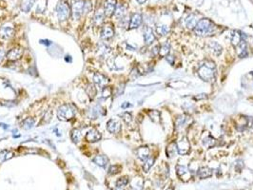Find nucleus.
<instances>
[{
	"label": "nucleus",
	"instance_id": "31",
	"mask_svg": "<svg viewBox=\"0 0 253 190\" xmlns=\"http://www.w3.org/2000/svg\"><path fill=\"white\" fill-rule=\"evenodd\" d=\"M71 136H72V140L73 143H78L81 139V131L77 128H74L72 129Z\"/></svg>",
	"mask_w": 253,
	"mask_h": 190
},
{
	"label": "nucleus",
	"instance_id": "40",
	"mask_svg": "<svg viewBox=\"0 0 253 190\" xmlns=\"http://www.w3.org/2000/svg\"><path fill=\"white\" fill-rule=\"evenodd\" d=\"M98 52H102V55H107V53L110 52V49L106 45H101L99 49H98Z\"/></svg>",
	"mask_w": 253,
	"mask_h": 190
},
{
	"label": "nucleus",
	"instance_id": "17",
	"mask_svg": "<svg viewBox=\"0 0 253 190\" xmlns=\"http://www.w3.org/2000/svg\"><path fill=\"white\" fill-rule=\"evenodd\" d=\"M105 18V12L102 9H98L94 13V17H93V21L96 26H100L103 22H104Z\"/></svg>",
	"mask_w": 253,
	"mask_h": 190
},
{
	"label": "nucleus",
	"instance_id": "52",
	"mask_svg": "<svg viewBox=\"0 0 253 190\" xmlns=\"http://www.w3.org/2000/svg\"><path fill=\"white\" fill-rule=\"evenodd\" d=\"M137 1H138V3H139V4H144L145 2L147 1V0H137Z\"/></svg>",
	"mask_w": 253,
	"mask_h": 190
},
{
	"label": "nucleus",
	"instance_id": "25",
	"mask_svg": "<svg viewBox=\"0 0 253 190\" xmlns=\"http://www.w3.org/2000/svg\"><path fill=\"white\" fill-rule=\"evenodd\" d=\"M185 24L186 26L189 28V29H194V27L197 24V21H196V18L193 15H190L189 17L186 18L185 20Z\"/></svg>",
	"mask_w": 253,
	"mask_h": 190
},
{
	"label": "nucleus",
	"instance_id": "3",
	"mask_svg": "<svg viewBox=\"0 0 253 190\" xmlns=\"http://www.w3.org/2000/svg\"><path fill=\"white\" fill-rule=\"evenodd\" d=\"M56 12H57V16L59 21H66L69 19V17L72 15V10L71 7L69 6V4L66 1H61L58 2L57 7H56Z\"/></svg>",
	"mask_w": 253,
	"mask_h": 190
},
{
	"label": "nucleus",
	"instance_id": "14",
	"mask_svg": "<svg viewBox=\"0 0 253 190\" xmlns=\"http://www.w3.org/2000/svg\"><path fill=\"white\" fill-rule=\"evenodd\" d=\"M114 34V30L111 25H105L101 31V38L102 39H110Z\"/></svg>",
	"mask_w": 253,
	"mask_h": 190
},
{
	"label": "nucleus",
	"instance_id": "19",
	"mask_svg": "<svg viewBox=\"0 0 253 190\" xmlns=\"http://www.w3.org/2000/svg\"><path fill=\"white\" fill-rule=\"evenodd\" d=\"M208 48L209 49L210 52H211L214 55H216V56H219V55L221 54L222 50H223L222 46L220 44H218L217 42H210V43H208Z\"/></svg>",
	"mask_w": 253,
	"mask_h": 190
},
{
	"label": "nucleus",
	"instance_id": "41",
	"mask_svg": "<svg viewBox=\"0 0 253 190\" xmlns=\"http://www.w3.org/2000/svg\"><path fill=\"white\" fill-rule=\"evenodd\" d=\"M92 9V5H91V1L90 0H87L85 2V8H84V13H87L88 12H91Z\"/></svg>",
	"mask_w": 253,
	"mask_h": 190
},
{
	"label": "nucleus",
	"instance_id": "42",
	"mask_svg": "<svg viewBox=\"0 0 253 190\" xmlns=\"http://www.w3.org/2000/svg\"><path fill=\"white\" fill-rule=\"evenodd\" d=\"M186 116H180L179 118H177L176 126H177V127H182V126H184L185 123H186Z\"/></svg>",
	"mask_w": 253,
	"mask_h": 190
},
{
	"label": "nucleus",
	"instance_id": "5",
	"mask_svg": "<svg viewBox=\"0 0 253 190\" xmlns=\"http://www.w3.org/2000/svg\"><path fill=\"white\" fill-rule=\"evenodd\" d=\"M85 2V0H72L71 10L74 19H79L84 15Z\"/></svg>",
	"mask_w": 253,
	"mask_h": 190
},
{
	"label": "nucleus",
	"instance_id": "15",
	"mask_svg": "<svg viewBox=\"0 0 253 190\" xmlns=\"http://www.w3.org/2000/svg\"><path fill=\"white\" fill-rule=\"evenodd\" d=\"M213 171L211 168L208 167V166H203V167H200L197 171V176L200 179H205V178H209L212 176Z\"/></svg>",
	"mask_w": 253,
	"mask_h": 190
},
{
	"label": "nucleus",
	"instance_id": "6",
	"mask_svg": "<svg viewBox=\"0 0 253 190\" xmlns=\"http://www.w3.org/2000/svg\"><path fill=\"white\" fill-rule=\"evenodd\" d=\"M176 143H177V152L180 155H186L189 153L190 146L186 137H183L182 140Z\"/></svg>",
	"mask_w": 253,
	"mask_h": 190
},
{
	"label": "nucleus",
	"instance_id": "50",
	"mask_svg": "<svg viewBox=\"0 0 253 190\" xmlns=\"http://www.w3.org/2000/svg\"><path fill=\"white\" fill-rule=\"evenodd\" d=\"M112 190H125V189H124L123 187H120V186H116L115 188H113V189H112Z\"/></svg>",
	"mask_w": 253,
	"mask_h": 190
},
{
	"label": "nucleus",
	"instance_id": "24",
	"mask_svg": "<svg viewBox=\"0 0 253 190\" xmlns=\"http://www.w3.org/2000/svg\"><path fill=\"white\" fill-rule=\"evenodd\" d=\"M34 2L35 0H23L21 3V10L25 12H28L31 9Z\"/></svg>",
	"mask_w": 253,
	"mask_h": 190
},
{
	"label": "nucleus",
	"instance_id": "53",
	"mask_svg": "<svg viewBox=\"0 0 253 190\" xmlns=\"http://www.w3.org/2000/svg\"><path fill=\"white\" fill-rule=\"evenodd\" d=\"M71 56H66V61H69V62H72V59L69 58Z\"/></svg>",
	"mask_w": 253,
	"mask_h": 190
},
{
	"label": "nucleus",
	"instance_id": "20",
	"mask_svg": "<svg viewBox=\"0 0 253 190\" xmlns=\"http://www.w3.org/2000/svg\"><path fill=\"white\" fill-rule=\"evenodd\" d=\"M92 162L94 164H96L98 166L105 167V166L107 165V163H109V159H107V157L105 156V155H97L93 158Z\"/></svg>",
	"mask_w": 253,
	"mask_h": 190
},
{
	"label": "nucleus",
	"instance_id": "21",
	"mask_svg": "<svg viewBox=\"0 0 253 190\" xmlns=\"http://www.w3.org/2000/svg\"><path fill=\"white\" fill-rule=\"evenodd\" d=\"M238 48H239V50H238V54L239 56H240L241 58H243L246 57L247 55V52H246V42L243 39L241 40L240 44L238 45Z\"/></svg>",
	"mask_w": 253,
	"mask_h": 190
},
{
	"label": "nucleus",
	"instance_id": "32",
	"mask_svg": "<svg viewBox=\"0 0 253 190\" xmlns=\"http://www.w3.org/2000/svg\"><path fill=\"white\" fill-rule=\"evenodd\" d=\"M0 154H1V157L4 161H7V160L12 159V157L15 156V152L12 150H3V151H0Z\"/></svg>",
	"mask_w": 253,
	"mask_h": 190
},
{
	"label": "nucleus",
	"instance_id": "35",
	"mask_svg": "<svg viewBox=\"0 0 253 190\" xmlns=\"http://www.w3.org/2000/svg\"><path fill=\"white\" fill-rule=\"evenodd\" d=\"M111 93H112L111 87L106 86L105 87H103V90H102V98H104V99L109 98V97L111 95Z\"/></svg>",
	"mask_w": 253,
	"mask_h": 190
},
{
	"label": "nucleus",
	"instance_id": "36",
	"mask_svg": "<svg viewBox=\"0 0 253 190\" xmlns=\"http://www.w3.org/2000/svg\"><path fill=\"white\" fill-rule=\"evenodd\" d=\"M129 183V178L128 177H122L120 179H118V181L116 182V186H120V187H124L126 184Z\"/></svg>",
	"mask_w": 253,
	"mask_h": 190
},
{
	"label": "nucleus",
	"instance_id": "39",
	"mask_svg": "<svg viewBox=\"0 0 253 190\" xmlns=\"http://www.w3.org/2000/svg\"><path fill=\"white\" fill-rule=\"evenodd\" d=\"M121 117H122V119L124 120V122H125L126 124H129L130 122L132 121V114L129 113V112H124L123 114H121Z\"/></svg>",
	"mask_w": 253,
	"mask_h": 190
},
{
	"label": "nucleus",
	"instance_id": "18",
	"mask_svg": "<svg viewBox=\"0 0 253 190\" xmlns=\"http://www.w3.org/2000/svg\"><path fill=\"white\" fill-rule=\"evenodd\" d=\"M137 156L140 160L146 161L147 159L149 158V149L148 146H141L137 149Z\"/></svg>",
	"mask_w": 253,
	"mask_h": 190
},
{
	"label": "nucleus",
	"instance_id": "51",
	"mask_svg": "<svg viewBox=\"0 0 253 190\" xmlns=\"http://www.w3.org/2000/svg\"><path fill=\"white\" fill-rule=\"evenodd\" d=\"M0 127H2L3 128H5V129L8 128V126H6V124H0Z\"/></svg>",
	"mask_w": 253,
	"mask_h": 190
},
{
	"label": "nucleus",
	"instance_id": "9",
	"mask_svg": "<svg viewBox=\"0 0 253 190\" xmlns=\"http://www.w3.org/2000/svg\"><path fill=\"white\" fill-rule=\"evenodd\" d=\"M101 133L97 130L95 128H91V130H88L85 136L86 141L90 142V143H96L98 141L101 140Z\"/></svg>",
	"mask_w": 253,
	"mask_h": 190
},
{
	"label": "nucleus",
	"instance_id": "33",
	"mask_svg": "<svg viewBox=\"0 0 253 190\" xmlns=\"http://www.w3.org/2000/svg\"><path fill=\"white\" fill-rule=\"evenodd\" d=\"M170 43H166L165 45H163L160 48V52H159V54L162 55V56H167L170 53Z\"/></svg>",
	"mask_w": 253,
	"mask_h": 190
},
{
	"label": "nucleus",
	"instance_id": "37",
	"mask_svg": "<svg viewBox=\"0 0 253 190\" xmlns=\"http://www.w3.org/2000/svg\"><path fill=\"white\" fill-rule=\"evenodd\" d=\"M121 171V166L118 165H111L110 169H109V174L110 175H115L117 173H119Z\"/></svg>",
	"mask_w": 253,
	"mask_h": 190
},
{
	"label": "nucleus",
	"instance_id": "4",
	"mask_svg": "<svg viewBox=\"0 0 253 190\" xmlns=\"http://www.w3.org/2000/svg\"><path fill=\"white\" fill-rule=\"evenodd\" d=\"M75 113H74V109L72 108L71 105L64 104L59 106L57 110V117L61 121H69L72 120Z\"/></svg>",
	"mask_w": 253,
	"mask_h": 190
},
{
	"label": "nucleus",
	"instance_id": "1",
	"mask_svg": "<svg viewBox=\"0 0 253 190\" xmlns=\"http://www.w3.org/2000/svg\"><path fill=\"white\" fill-rule=\"evenodd\" d=\"M215 71H216L215 64L211 61H205L200 66L198 75L205 82H211L215 78Z\"/></svg>",
	"mask_w": 253,
	"mask_h": 190
},
{
	"label": "nucleus",
	"instance_id": "46",
	"mask_svg": "<svg viewBox=\"0 0 253 190\" xmlns=\"http://www.w3.org/2000/svg\"><path fill=\"white\" fill-rule=\"evenodd\" d=\"M4 57H5V50H4L3 47L0 46V63L3 61Z\"/></svg>",
	"mask_w": 253,
	"mask_h": 190
},
{
	"label": "nucleus",
	"instance_id": "30",
	"mask_svg": "<svg viewBox=\"0 0 253 190\" xmlns=\"http://www.w3.org/2000/svg\"><path fill=\"white\" fill-rule=\"evenodd\" d=\"M154 162H155V159H154L153 157H149L148 159H147L146 161H145V164L143 165V168H144L145 172H148V171L151 169V167L154 164Z\"/></svg>",
	"mask_w": 253,
	"mask_h": 190
},
{
	"label": "nucleus",
	"instance_id": "10",
	"mask_svg": "<svg viewBox=\"0 0 253 190\" xmlns=\"http://www.w3.org/2000/svg\"><path fill=\"white\" fill-rule=\"evenodd\" d=\"M116 9V0H106L104 4V12L106 16H111L114 15Z\"/></svg>",
	"mask_w": 253,
	"mask_h": 190
},
{
	"label": "nucleus",
	"instance_id": "45",
	"mask_svg": "<svg viewBox=\"0 0 253 190\" xmlns=\"http://www.w3.org/2000/svg\"><path fill=\"white\" fill-rule=\"evenodd\" d=\"M132 190H143V183H139L136 185H132Z\"/></svg>",
	"mask_w": 253,
	"mask_h": 190
},
{
	"label": "nucleus",
	"instance_id": "26",
	"mask_svg": "<svg viewBox=\"0 0 253 190\" xmlns=\"http://www.w3.org/2000/svg\"><path fill=\"white\" fill-rule=\"evenodd\" d=\"M243 35L240 34V32L239 31H234L233 34L231 35V43L232 45L234 46V47H238V45L240 44L241 40L243 39Z\"/></svg>",
	"mask_w": 253,
	"mask_h": 190
},
{
	"label": "nucleus",
	"instance_id": "47",
	"mask_svg": "<svg viewBox=\"0 0 253 190\" xmlns=\"http://www.w3.org/2000/svg\"><path fill=\"white\" fill-rule=\"evenodd\" d=\"M159 52H160V48H159V46H155L152 50H151V53L152 55H157L159 54Z\"/></svg>",
	"mask_w": 253,
	"mask_h": 190
},
{
	"label": "nucleus",
	"instance_id": "11",
	"mask_svg": "<svg viewBox=\"0 0 253 190\" xmlns=\"http://www.w3.org/2000/svg\"><path fill=\"white\" fill-rule=\"evenodd\" d=\"M107 131L112 134L119 133L121 130V124L117 120L110 119V121L107 123Z\"/></svg>",
	"mask_w": 253,
	"mask_h": 190
},
{
	"label": "nucleus",
	"instance_id": "48",
	"mask_svg": "<svg viewBox=\"0 0 253 190\" xmlns=\"http://www.w3.org/2000/svg\"><path fill=\"white\" fill-rule=\"evenodd\" d=\"M166 59H167V61L168 63H170L171 65L173 64V62H174V57L171 56V55H167Z\"/></svg>",
	"mask_w": 253,
	"mask_h": 190
},
{
	"label": "nucleus",
	"instance_id": "49",
	"mask_svg": "<svg viewBox=\"0 0 253 190\" xmlns=\"http://www.w3.org/2000/svg\"><path fill=\"white\" fill-rule=\"evenodd\" d=\"M129 106H130V104H129L128 102H126L125 104L122 105V108H129Z\"/></svg>",
	"mask_w": 253,
	"mask_h": 190
},
{
	"label": "nucleus",
	"instance_id": "29",
	"mask_svg": "<svg viewBox=\"0 0 253 190\" xmlns=\"http://www.w3.org/2000/svg\"><path fill=\"white\" fill-rule=\"evenodd\" d=\"M34 126V120L32 118H27L22 122V127L24 129H31Z\"/></svg>",
	"mask_w": 253,
	"mask_h": 190
},
{
	"label": "nucleus",
	"instance_id": "16",
	"mask_svg": "<svg viewBox=\"0 0 253 190\" xmlns=\"http://www.w3.org/2000/svg\"><path fill=\"white\" fill-rule=\"evenodd\" d=\"M0 33H1V37L4 39H8L12 36L13 34V28L12 26L9 25H4L1 30H0Z\"/></svg>",
	"mask_w": 253,
	"mask_h": 190
},
{
	"label": "nucleus",
	"instance_id": "12",
	"mask_svg": "<svg viewBox=\"0 0 253 190\" xmlns=\"http://www.w3.org/2000/svg\"><path fill=\"white\" fill-rule=\"evenodd\" d=\"M142 15L141 13H133V15H132V18H130V21H129V29H137L138 27L141 26L142 24Z\"/></svg>",
	"mask_w": 253,
	"mask_h": 190
},
{
	"label": "nucleus",
	"instance_id": "13",
	"mask_svg": "<svg viewBox=\"0 0 253 190\" xmlns=\"http://www.w3.org/2000/svg\"><path fill=\"white\" fill-rule=\"evenodd\" d=\"M144 40H145V43H146L147 46L151 45L154 42L155 40V37H154L153 34V31L151 30V28L149 27H146L144 29Z\"/></svg>",
	"mask_w": 253,
	"mask_h": 190
},
{
	"label": "nucleus",
	"instance_id": "34",
	"mask_svg": "<svg viewBox=\"0 0 253 190\" xmlns=\"http://www.w3.org/2000/svg\"><path fill=\"white\" fill-rule=\"evenodd\" d=\"M148 116L151 117V119L153 122H155V123H158L159 121H160V112L157 110L148 111Z\"/></svg>",
	"mask_w": 253,
	"mask_h": 190
},
{
	"label": "nucleus",
	"instance_id": "22",
	"mask_svg": "<svg viewBox=\"0 0 253 190\" xmlns=\"http://www.w3.org/2000/svg\"><path fill=\"white\" fill-rule=\"evenodd\" d=\"M176 173L177 175L179 176V177L183 180V178H184V175L186 176V174L187 175H190V171L189 170V168L186 167V166L185 165H177L176 166Z\"/></svg>",
	"mask_w": 253,
	"mask_h": 190
},
{
	"label": "nucleus",
	"instance_id": "23",
	"mask_svg": "<svg viewBox=\"0 0 253 190\" xmlns=\"http://www.w3.org/2000/svg\"><path fill=\"white\" fill-rule=\"evenodd\" d=\"M126 6L124 5H119L117 6L115 9V12H114V16L116 18H123L124 15H126Z\"/></svg>",
	"mask_w": 253,
	"mask_h": 190
},
{
	"label": "nucleus",
	"instance_id": "2",
	"mask_svg": "<svg viewBox=\"0 0 253 190\" xmlns=\"http://www.w3.org/2000/svg\"><path fill=\"white\" fill-rule=\"evenodd\" d=\"M194 32L198 36H209L212 35L215 31V26L209 19L204 18V19L197 22L194 27Z\"/></svg>",
	"mask_w": 253,
	"mask_h": 190
},
{
	"label": "nucleus",
	"instance_id": "27",
	"mask_svg": "<svg viewBox=\"0 0 253 190\" xmlns=\"http://www.w3.org/2000/svg\"><path fill=\"white\" fill-rule=\"evenodd\" d=\"M86 93L88 95L91 99H93L96 95V87L95 85L93 84H88L86 87Z\"/></svg>",
	"mask_w": 253,
	"mask_h": 190
},
{
	"label": "nucleus",
	"instance_id": "43",
	"mask_svg": "<svg viewBox=\"0 0 253 190\" xmlns=\"http://www.w3.org/2000/svg\"><path fill=\"white\" fill-rule=\"evenodd\" d=\"M51 117H53V113H51V111L50 110H49L48 112H47L45 115H44V117H43V119H42V121L41 122H43L44 120L46 119V121H45V124H47V123H49L50 121V119H51ZM40 122V123H41Z\"/></svg>",
	"mask_w": 253,
	"mask_h": 190
},
{
	"label": "nucleus",
	"instance_id": "38",
	"mask_svg": "<svg viewBox=\"0 0 253 190\" xmlns=\"http://www.w3.org/2000/svg\"><path fill=\"white\" fill-rule=\"evenodd\" d=\"M203 143L205 146L210 147L215 143V140H214V138H212L211 136H208V138H205L203 140Z\"/></svg>",
	"mask_w": 253,
	"mask_h": 190
},
{
	"label": "nucleus",
	"instance_id": "8",
	"mask_svg": "<svg viewBox=\"0 0 253 190\" xmlns=\"http://www.w3.org/2000/svg\"><path fill=\"white\" fill-rule=\"evenodd\" d=\"M23 54V50L20 46H16V47L12 48L7 53V59L10 61H16V60L20 59V57Z\"/></svg>",
	"mask_w": 253,
	"mask_h": 190
},
{
	"label": "nucleus",
	"instance_id": "7",
	"mask_svg": "<svg viewBox=\"0 0 253 190\" xmlns=\"http://www.w3.org/2000/svg\"><path fill=\"white\" fill-rule=\"evenodd\" d=\"M93 83H94L95 87H99V89H103V87H105L107 85L109 79H107L104 74H102L100 72H96L93 75Z\"/></svg>",
	"mask_w": 253,
	"mask_h": 190
},
{
	"label": "nucleus",
	"instance_id": "44",
	"mask_svg": "<svg viewBox=\"0 0 253 190\" xmlns=\"http://www.w3.org/2000/svg\"><path fill=\"white\" fill-rule=\"evenodd\" d=\"M247 127H249L250 131H253V118L249 117L247 119Z\"/></svg>",
	"mask_w": 253,
	"mask_h": 190
},
{
	"label": "nucleus",
	"instance_id": "54",
	"mask_svg": "<svg viewBox=\"0 0 253 190\" xmlns=\"http://www.w3.org/2000/svg\"><path fill=\"white\" fill-rule=\"evenodd\" d=\"M167 190H173V188H171V187H170V188H168V189H167Z\"/></svg>",
	"mask_w": 253,
	"mask_h": 190
},
{
	"label": "nucleus",
	"instance_id": "28",
	"mask_svg": "<svg viewBox=\"0 0 253 190\" xmlns=\"http://www.w3.org/2000/svg\"><path fill=\"white\" fill-rule=\"evenodd\" d=\"M156 32L161 36H164V35H167L168 33V31H170V28H168L167 25H158L156 27Z\"/></svg>",
	"mask_w": 253,
	"mask_h": 190
}]
</instances>
